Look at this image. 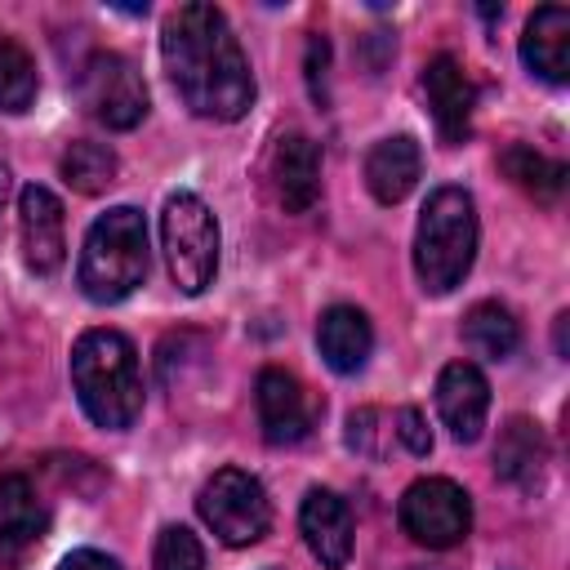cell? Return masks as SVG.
Listing matches in <instances>:
<instances>
[{
	"label": "cell",
	"mask_w": 570,
	"mask_h": 570,
	"mask_svg": "<svg viewBox=\"0 0 570 570\" xmlns=\"http://www.w3.org/2000/svg\"><path fill=\"white\" fill-rule=\"evenodd\" d=\"M396 436L405 441V450L410 454H432V432H428V423H423V414L414 410V405H405V410H396Z\"/></svg>",
	"instance_id": "cell-26"
},
{
	"label": "cell",
	"mask_w": 570,
	"mask_h": 570,
	"mask_svg": "<svg viewBox=\"0 0 570 570\" xmlns=\"http://www.w3.org/2000/svg\"><path fill=\"white\" fill-rule=\"evenodd\" d=\"M36 98V62L31 53L13 40V36H0V111H27Z\"/></svg>",
	"instance_id": "cell-23"
},
{
	"label": "cell",
	"mask_w": 570,
	"mask_h": 570,
	"mask_svg": "<svg viewBox=\"0 0 570 570\" xmlns=\"http://www.w3.org/2000/svg\"><path fill=\"white\" fill-rule=\"evenodd\" d=\"M4 196H9V165H4V156H0V205H4Z\"/></svg>",
	"instance_id": "cell-28"
},
{
	"label": "cell",
	"mask_w": 570,
	"mask_h": 570,
	"mask_svg": "<svg viewBox=\"0 0 570 570\" xmlns=\"http://www.w3.org/2000/svg\"><path fill=\"white\" fill-rule=\"evenodd\" d=\"M436 410L454 441L472 445L490 414V383L472 361H450L436 379Z\"/></svg>",
	"instance_id": "cell-12"
},
{
	"label": "cell",
	"mask_w": 570,
	"mask_h": 570,
	"mask_svg": "<svg viewBox=\"0 0 570 570\" xmlns=\"http://www.w3.org/2000/svg\"><path fill=\"white\" fill-rule=\"evenodd\" d=\"M18 236H22V258L36 276H53L67 258V236H62V200L31 183L18 196Z\"/></svg>",
	"instance_id": "cell-9"
},
{
	"label": "cell",
	"mask_w": 570,
	"mask_h": 570,
	"mask_svg": "<svg viewBox=\"0 0 570 570\" xmlns=\"http://www.w3.org/2000/svg\"><path fill=\"white\" fill-rule=\"evenodd\" d=\"M499 169H503L521 191H530L534 200H557L561 187H566V165H561V160H548L543 151L521 147V142L499 156Z\"/></svg>",
	"instance_id": "cell-21"
},
{
	"label": "cell",
	"mask_w": 570,
	"mask_h": 570,
	"mask_svg": "<svg viewBox=\"0 0 570 570\" xmlns=\"http://www.w3.org/2000/svg\"><path fill=\"white\" fill-rule=\"evenodd\" d=\"M303 67H307L312 102H316V107H325V102H330V89H325V71H330V40H325V36H312V40H307V58H303Z\"/></svg>",
	"instance_id": "cell-25"
},
{
	"label": "cell",
	"mask_w": 570,
	"mask_h": 570,
	"mask_svg": "<svg viewBox=\"0 0 570 570\" xmlns=\"http://www.w3.org/2000/svg\"><path fill=\"white\" fill-rule=\"evenodd\" d=\"M423 98H428V111L441 129L445 142H463L468 129H472V107H476V89L463 71L459 58L450 53H436L428 67H423Z\"/></svg>",
	"instance_id": "cell-11"
},
{
	"label": "cell",
	"mask_w": 570,
	"mask_h": 570,
	"mask_svg": "<svg viewBox=\"0 0 570 570\" xmlns=\"http://www.w3.org/2000/svg\"><path fill=\"white\" fill-rule=\"evenodd\" d=\"M151 570H205V548L187 525H165L156 534Z\"/></svg>",
	"instance_id": "cell-24"
},
{
	"label": "cell",
	"mask_w": 570,
	"mask_h": 570,
	"mask_svg": "<svg viewBox=\"0 0 570 570\" xmlns=\"http://www.w3.org/2000/svg\"><path fill=\"white\" fill-rule=\"evenodd\" d=\"M521 62L548 85L570 80V9L566 4H543L530 13L521 36Z\"/></svg>",
	"instance_id": "cell-16"
},
{
	"label": "cell",
	"mask_w": 570,
	"mask_h": 570,
	"mask_svg": "<svg viewBox=\"0 0 570 570\" xmlns=\"http://www.w3.org/2000/svg\"><path fill=\"white\" fill-rule=\"evenodd\" d=\"M401 530L423 548H454L472 530V499L450 476H423L401 494Z\"/></svg>",
	"instance_id": "cell-7"
},
{
	"label": "cell",
	"mask_w": 570,
	"mask_h": 570,
	"mask_svg": "<svg viewBox=\"0 0 570 570\" xmlns=\"http://www.w3.org/2000/svg\"><path fill=\"white\" fill-rule=\"evenodd\" d=\"M58 570H120V561L107 557V552H98V548H76V552L62 557Z\"/></svg>",
	"instance_id": "cell-27"
},
{
	"label": "cell",
	"mask_w": 570,
	"mask_h": 570,
	"mask_svg": "<svg viewBox=\"0 0 570 570\" xmlns=\"http://www.w3.org/2000/svg\"><path fill=\"white\" fill-rule=\"evenodd\" d=\"M49 517L22 472L0 476V566H18L45 534Z\"/></svg>",
	"instance_id": "cell-13"
},
{
	"label": "cell",
	"mask_w": 570,
	"mask_h": 570,
	"mask_svg": "<svg viewBox=\"0 0 570 570\" xmlns=\"http://www.w3.org/2000/svg\"><path fill=\"white\" fill-rule=\"evenodd\" d=\"M494 472L517 490H534L548 472L543 428L530 419H508V428L499 432V445H494Z\"/></svg>",
	"instance_id": "cell-19"
},
{
	"label": "cell",
	"mask_w": 570,
	"mask_h": 570,
	"mask_svg": "<svg viewBox=\"0 0 570 570\" xmlns=\"http://www.w3.org/2000/svg\"><path fill=\"white\" fill-rule=\"evenodd\" d=\"M463 343L485 361H508L521 343V325L503 303H476L463 316Z\"/></svg>",
	"instance_id": "cell-20"
},
{
	"label": "cell",
	"mask_w": 570,
	"mask_h": 570,
	"mask_svg": "<svg viewBox=\"0 0 570 570\" xmlns=\"http://www.w3.org/2000/svg\"><path fill=\"white\" fill-rule=\"evenodd\" d=\"M414 570H445V566H414Z\"/></svg>",
	"instance_id": "cell-29"
},
{
	"label": "cell",
	"mask_w": 570,
	"mask_h": 570,
	"mask_svg": "<svg viewBox=\"0 0 570 570\" xmlns=\"http://www.w3.org/2000/svg\"><path fill=\"white\" fill-rule=\"evenodd\" d=\"M71 387L98 428L125 432L142 414V374L134 343L120 330H85L71 347Z\"/></svg>",
	"instance_id": "cell-2"
},
{
	"label": "cell",
	"mask_w": 570,
	"mask_h": 570,
	"mask_svg": "<svg viewBox=\"0 0 570 570\" xmlns=\"http://www.w3.org/2000/svg\"><path fill=\"white\" fill-rule=\"evenodd\" d=\"M80 107L107 129H134L147 116V85L125 53H94L80 67Z\"/></svg>",
	"instance_id": "cell-8"
},
{
	"label": "cell",
	"mask_w": 570,
	"mask_h": 570,
	"mask_svg": "<svg viewBox=\"0 0 570 570\" xmlns=\"http://www.w3.org/2000/svg\"><path fill=\"white\" fill-rule=\"evenodd\" d=\"M254 401H258V428H263L267 445H298L312 432V401L289 370L267 365L258 374Z\"/></svg>",
	"instance_id": "cell-10"
},
{
	"label": "cell",
	"mask_w": 570,
	"mask_h": 570,
	"mask_svg": "<svg viewBox=\"0 0 570 570\" xmlns=\"http://www.w3.org/2000/svg\"><path fill=\"white\" fill-rule=\"evenodd\" d=\"M116 169H120V160H116V151L102 147V142L80 138V142H71V147L62 151V178H67L76 191H85V196L107 191V187L116 183Z\"/></svg>",
	"instance_id": "cell-22"
},
{
	"label": "cell",
	"mask_w": 570,
	"mask_h": 570,
	"mask_svg": "<svg viewBox=\"0 0 570 570\" xmlns=\"http://www.w3.org/2000/svg\"><path fill=\"white\" fill-rule=\"evenodd\" d=\"M200 521L227 543V548H245L258 543L272 525V503L267 490L258 485V476L240 472V468H223L200 485Z\"/></svg>",
	"instance_id": "cell-6"
},
{
	"label": "cell",
	"mask_w": 570,
	"mask_h": 570,
	"mask_svg": "<svg viewBox=\"0 0 570 570\" xmlns=\"http://www.w3.org/2000/svg\"><path fill=\"white\" fill-rule=\"evenodd\" d=\"M316 347H321V356H325V365H330L334 374H356V370H365L370 347H374L370 316H365L361 307L334 303L330 312H321Z\"/></svg>",
	"instance_id": "cell-17"
},
{
	"label": "cell",
	"mask_w": 570,
	"mask_h": 570,
	"mask_svg": "<svg viewBox=\"0 0 570 570\" xmlns=\"http://www.w3.org/2000/svg\"><path fill=\"white\" fill-rule=\"evenodd\" d=\"M160 245H165V263L169 276L183 294H200L214 285L218 272V218L214 209L191 196V191H174L160 209Z\"/></svg>",
	"instance_id": "cell-5"
},
{
	"label": "cell",
	"mask_w": 570,
	"mask_h": 570,
	"mask_svg": "<svg viewBox=\"0 0 570 570\" xmlns=\"http://www.w3.org/2000/svg\"><path fill=\"white\" fill-rule=\"evenodd\" d=\"M147 267H151L147 218L134 205H116V209L98 214L89 236H85L80 267H76V281L85 289V298L120 303L147 281Z\"/></svg>",
	"instance_id": "cell-3"
},
{
	"label": "cell",
	"mask_w": 570,
	"mask_h": 570,
	"mask_svg": "<svg viewBox=\"0 0 570 570\" xmlns=\"http://www.w3.org/2000/svg\"><path fill=\"white\" fill-rule=\"evenodd\" d=\"M419 174H423V151H419V142H414L410 134L383 138V142H374L370 156H365V183H370L374 200H383V205L405 200V196L414 191Z\"/></svg>",
	"instance_id": "cell-18"
},
{
	"label": "cell",
	"mask_w": 570,
	"mask_h": 570,
	"mask_svg": "<svg viewBox=\"0 0 570 570\" xmlns=\"http://www.w3.org/2000/svg\"><path fill=\"white\" fill-rule=\"evenodd\" d=\"M165 71L178 98L205 120H240L254 107V71L218 4L191 0L165 18Z\"/></svg>",
	"instance_id": "cell-1"
},
{
	"label": "cell",
	"mask_w": 570,
	"mask_h": 570,
	"mask_svg": "<svg viewBox=\"0 0 570 570\" xmlns=\"http://www.w3.org/2000/svg\"><path fill=\"white\" fill-rule=\"evenodd\" d=\"M298 525H303V539H307L312 557L325 570L347 566V557H352V508L334 490H321V485L307 490V499L298 508Z\"/></svg>",
	"instance_id": "cell-14"
},
{
	"label": "cell",
	"mask_w": 570,
	"mask_h": 570,
	"mask_svg": "<svg viewBox=\"0 0 570 570\" xmlns=\"http://www.w3.org/2000/svg\"><path fill=\"white\" fill-rule=\"evenodd\" d=\"M476 258V205L463 187H436L419 214L414 272L428 294H450L463 285Z\"/></svg>",
	"instance_id": "cell-4"
},
{
	"label": "cell",
	"mask_w": 570,
	"mask_h": 570,
	"mask_svg": "<svg viewBox=\"0 0 570 570\" xmlns=\"http://www.w3.org/2000/svg\"><path fill=\"white\" fill-rule=\"evenodd\" d=\"M272 187L285 214H307L321 196V151L307 134H285L272 151Z\"/></svg>",
	"instance_id": "cell-15"
}]
</instances>
